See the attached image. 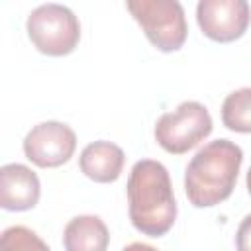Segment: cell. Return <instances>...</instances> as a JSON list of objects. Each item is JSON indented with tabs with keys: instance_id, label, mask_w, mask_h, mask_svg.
Here are the masks:
<instances>
[{
	"instance_id": "cell-13",
	"label": "cell",
	"mask_w": 251,
	"mask_h": 251,
	"mask_svg": "<svg viewBox=\"0 0 251 251\" xmlns=\"http://www.w3.org/2000/svg\"><path fill=\"white\" fill-rule=\"evenodd\" d=\"M235 247H237V251H251V214H247L237 227Z\"/></svg>"
},
{
	"instance_id": "cell-7",
	"label": "cell",
	"mask_w": 251,
	"mask_h": 251,
	"mask_svg": "<svg viewBox=\"0 0 251 251\" xmlns=\"http://www.w3.org/2000/svg\"><path fill=\"white\" fill-rule=\"evenodd\" d=\"M196 22L208 39L231 43L247 31L251 8L247 0H200Z\"/></svg>"
},
{
	"instance_id": "cell-1",
	"label": "cell",
	"mask_w": 251,
	"mask_h": 251,
	"mask_svg": "<svg viewBox=\"0 0 251 251\" xmlns=\"http://www.w3.org/2000/svg\"><path fill=\"white\" fill-rule=\"evenodd\" d=\"M127 212L131 226L149 237L165 235L176 220V200L169 171L153 159L137 161L127 176Z\"/></svg>"
},
{
	"instance_id": "cell-6",
	"label": "cell",
	"mask_w": 251,
	"mask_h": 251,
	"mask_svg": "<svg viewBox=\"0 0 251 251\" xmlns=\"http://www.w3.org/2000/svg\"><path fill=\"white\" fill-rule=\"evenodd\" d=\"M75 149H76L75 131L67 124L55 120L33 126L24 139L25 157L41 169H55L65 165L73 157Z\"/></svg>"
},
{
	"instance_id": "cell-4",
	"label": "cell",
	"mask_w": 251,
	"mask_h": 251,
	"mask_svg": "<svg viewBox=\"0 0 251 251\" xmlns=\"http://www.w3.org/2000/svg\"><path fill=\"white\" fill-rule=\"evenodd\" d=\"M145 37L163 53L178 51L188 35L184 8L176 0H129L126 4Z\"/></svg>"
},
{
	"instance_id": "cell-11",
	"label": "cell",
	"mask_w": 251,
	"mask_h": 251,
	"mask_svg": "<svg viewBox=\"0 0 251 251\" xmlns=\"http://www.w3.org/2000/svg\"><path fill=\"white\" fill-rule=\"evenodd\" d=\"M222 122L237 133H251V88H239L226 96L222 104Z\"/></svg>"
},
{
	"instance_id": "cell-8",
	"label": "cell",
	"mask_w": 251,
	"mask_h": 251,
	"mask_svg": "<svg viewBox=\"0 0 251 251\" xmlns=\"http://www.w3.org/2000/svg\"><path fill=\"white\" fill-rule=\"evenodd\" d=\"M41 196V184L37 175L22 165L10 163L0 169V206L8 212L31 210Z\"/></svg>"
},
{
	"instance_id": "cell-10",
	"label": "cell",
	"mask_w": 251,
	"mask_h": 251,
	"mask_svg": "<svg viewBox=\"0 0 251 251\" xmlns=\"http://www.w3.org/2000/svg\"><path fill=\"white\" fill-rule=\"evenodd\" d=\"M110 245V231L98 216H76L69 220L63 231L65 251H106Z\"/></svg>"
},
{
	"instance_id": "cell-14",
	"label": "cell",
	"mask_w": 251,
	"mask_h": 251,
	"mask_svg": "<svg viewBox=\"0 0 251 251\" xmlns=\"http://www.w3.org/2000/svg\"><path fill=\"white\" fill-rule=\"evenodd\" d=\"M122 251H157V249L151 247V245H147V243H139V241H135V243L126 245Z\"/></svg>"
},
{
	"instance_id": "cell-3",
	"label": "cell",
	"mask_w": 251,
	"mask_h": 251,
	"mask_svg": "<svg viewBox=\"0 0 251 251\" xmlns=\"http://www.w3.org/2000/svg\"><path fill=\"white\" fill-rule=\"evenodd\" d=\"M27 37L33 47L49 57L73 53L80 41V24L75 12L63 4H41L25 20Z\"/></svg>"
},
{
	"instance_id": "cell-9",
	"label": "cell",
	"mask_w": 251,
	"mask_h": 251,
	"mask_svg": "<svg viewBox=\"0 0 251 251\" xmlns=\"http://www.w3.org/2000/svg\"><path fill=\"white\" fill-rule=\"evenodd\" d=\"M124 163H126V155L122 147L104 139L88 143L78 159V167L84 173V176L102 184L118 180L124 171Z\"/></svg>"
},
{
	"instance_id": "cell-12",
	"label": "cell",
	"mask_w": 251,
	"mask_h": 251,
	"mask_svg": "<svg viewBox=\"0 0 251 251\" xmlns=\"http://www.w3.org/2000/svg\"><path fill=\"white\" fill-rule=\"evenodd\" d=\"M0 251H51L49 245L25 226H10L2 231Z\"/></svg>"
},
{
	"instance_id": "cell-15",
	"label": "cell",
	"mask_w": 251,
	"mask_h": 251,
	"mask_svg": "<svg viewBox=\"0 0 251 251\" xmlns=\"http://www.w3.org/2000/svg\"><path fill=\"white\" fill-rule=\"evenodd\" d=\"M245 184H247V190H249V194H251V167H249V171H247V176H245Z\"/></svg>"
},
{
	"instance_id": "cell-5",
	"label": "cell",
	"mask_w": 251,
	"mask_h": 251,
	"mask_svg": "<svg viewBox=\"0 0 251 251\" xmlns=\"http://www.w3.org/2000/svg\"><path fill=\"white\" fill-rule=\"evenodd\" d=\"M214 122L208 108L200 102L186 100L176 110L163 114L155 124L157 143L173 155H182L194 149L212 133Z\"/></svg>"
},
{
	"instance_id": "cell-2",
	"label": "cell",
	"mask_w": 251,
	"mask_h": 251,
	"mask_svg": "<svg viewBox=\"0 0 251 251\" xmlns=\"http://www.w3.org/2000/svg\"><path fill=\"white\" fill-rule=\"evenodd\" d=\"M243 151L229 139L206 143L184 171V192L194 208H212L227 200L235 188Z\"/></svg>"
}]
</instances>
